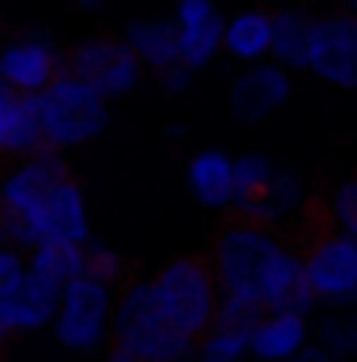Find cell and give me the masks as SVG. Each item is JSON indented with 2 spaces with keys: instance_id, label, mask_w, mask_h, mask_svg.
I'll return each instance as SVG.
<instances>
[{
  "instance_id": "1",
  "label": "cell",
  "mask_w": 357,
  "mask_h": 362,
  "mask_svg": "<svg viewBox=\"0 0 357 362\" xmlns=\"http://www.w3.org/2000/svg\"><path fill=\"white\" fill-rule=\"evenodd\" d=\"M206 257L227 299L257 303L261 312H307L311 316L315 295L307 286L303 245L286 240L277 228L231 215L219 223Z\"/></svg>"
},
{
  "instance_id": "2",
  "label": "cell",
  "mask_w": 357,
  "mask_h": 362,
  "mask_svg": "<svg viewBox=\"0 0 357 362\" xmlns=\"http://www.w3.org/2000/svg\"><path fill=\"white\" fill-rule=\"evenodd\" d=\"M139 362H189L198 341L164 312L152 278H126L114 303V346Z\"/></svg>"
},
{
  "instance_id": "3",
  "label": "cell",
  "mask_w": 357,
  "mask_h": 362,
  "mask_svg": "<svg viewBox=\"0 0 357 362\" xmlns=\"http://www.w3.org/2000/svg\"><path fill=\"white\" fill-rule=\"evenodd\" d=\"M34 110H38L47 148H55L63 156L97 144L109 127V101L97 93V85H89L85 76H76L68 68L34 97Z\"/></svg>"
},
{
  "instance_id": "4",
  "label": "cell",
  "mask_w": 357,
  "mask_h": 362,
  "mask_svg": "<svg viewBox=\"0 0 357 362\" xmlns=\"http://www.w3.org/2000/svg\"><path fill=\"white\" fill-rule=\"evenodd\" d=\"M307 219L311 228L298 245L315 303H357V236L328 223L324 202H307Z\"/></svg>"
},
{
  "instance_id": "5",
  "label": "cell",
  "mask_w": 357,
  "mask_h": 362,
  "mask_svg": "<svg viewBox=\"0 0 357 362\" xmlns=\"http://www.w3.org/2000/svg\"><path fill=\"white\" fill-rule=\"evenodd\" d=\"M152 286H156L164 312L177 320V329H185L193 341L214 329L223 291H219L210 257H198V253L173 257V262H164L160 270L152 274Z\"/></svg>"
},
{
  "instance_id": "6",
  "label": "cell",
  "mask_w": 357,
  "mask_h": 362,
  "mask_svg": "<svg viewBox=\"0 0 357 362\" xmlns=\"http://www.w3.org/2000/svg\"><path fill=\"white\" fill-rule=\"evenodd\" d=\"M114 303H118V286L101 282V278H76L72 286H63L59 299V316L51 325L55 346H63L68 354H101L114 346Z\"/></svg>"
},
{
  "instance_id": "7",
  "label": "cell",
  "mask_w": 357,
  "mask_h": 362,
  "mask_svg": "<svg viewBox=\"0 0 357 362\" xmlns=\"http://www.w3.org/2000/svg\"><path fill=\"white\" fill-rule=\"evenodd\" d=\"M68 68V51L47 30H8L0 34V81L17 97H38Z\"/></svg>"
},
{
  "instance_id": "8",
  "label": "cell",
  "mask_w": 357,
  "mask_h": 362,
  "mask_svg": "<svg viewBox=\"0 0 357 362\" xmlns=\"http://www.w3.org/2000/svg\"><path fill=\"white\" fill-rule=\"evenodd\" d=\"M324 85L357 93V17L345 13H324L315 17V38H311V68Z\"/></svg>"
},
{
  "instance_id": "9",
  "label": "cell",
  "mask_w": 357,
  "mask_h": 362,
  "mask_svg": "<svg viewBox=\"0 0 357 362\" xmlns=\"http://www.w3.org/2000/svg\"><path fill=\"white\" fill-rule=\"evenodd\" d=\"M63 177H72V169H68V156L55 148H42L21 160H0V206L30 215Z\"/></svg>"
},
{
  "instance_id": "10",
  "label": "cell",
  "mask_w": 357,
  "mask_h": 362,
  "mask_svg": "<svg viewBox=\"0 0 357 362\" xmlns=\"http://www.w3.org/2000/svg\"><path fill=\"white\" fill-rule=\"evenodd\" d=\"M290 72L282 68V64H248L236 81H231V89H227V105H231V118L240 122V127H257V122H269L286 101H290Z\"/></svg>"
},
{
  "instance_id": "11",
  "label": "cell",
  "mask_w": 357,
  "mask_h": 362,
  "mask_svg": "<svg viewBox=\"0 0 357 362\" xmlns=\"http://www.w3.org/2000/svg\"><path fill=\"white\" fill-rule=\"evenodd\" d=\"M34 228L42 240H72V245H89L92 223H89V194L76 177H63L34 211H30Z\"/></svg>"
},
{
  "instance_id": "12",
  "label": "cell",
  "mask_w": 357,
  "mask_h": 362,
  "mask_svg": "<svg viewBox=\"0 0 357 362\" xmlns=\"http://www.w3.org/2000/svg\"><path fill=\"white\" fill-rule=\"evenodd\" d=\"M185 185L198 206L206 211H231L236 206V156L219 148H202L185 165Z\"/></svg>"
},
{
  "instance_id": "13",
  "label": "cell",
  "mask_w": 357,
  "mask_h": 362,
  "mask_svg": "<svg viewBox=\"0 0 357 362\" xmlns=\"http://www.w3.org/2000/svg\"><path fill=\"white\" fill-rule=\"evenodd\" d=\"M122 42H126V51L156 76V72H164V68H173L181 64V30L177 21L169 17H135V21H126L122 25V34H118Z\"/></svg>"
},
{
  "instance_id": "14",
  "label": "cell",
  "mask_w": 357,
  "mask_h": 362,
  "mask_svg": "<svg viewBox=\"0 0 357 362\" xmlns=\"http://www.w3.org/2000/svg\"><path fill=\"white\" fill-rule=\"evenodd\" d=\"M248 337L257 362H294L311 341V320L307 312H265Z\"/></svg>"
},
{
  "instance_id": "15",
  "label": "cell",
  "mask_w": 357,
  "mask_h": 362,
  "mask_svg": "<svg viewBox=\"0 0 357 362\" xmlns=\"http://www.w3.org/2000/svg\"><path fill=\"white\" fill-rule=\"evenodd\" d=\"M59 299H63V286H55L51 278H42V274H34V270L25 274V282L4 299V303H8V316H13V329H17V337L51 329V325H55V316H59Z\"/></svg>"
},
{
  "instance_id": "16",
  "label": "cell",
  "mask_w": 357,
  "mask_h": 362,
  "mask_svg": "<svg viewBox=\"0 0 357 362\" xmlns=\"http://www.w3.org/2000/svg\"><path fill=\"white\" fill-rule=\"evenodd\" d=\"M223 51L236 64H265L273 59V8H244L227 17V34H223Z\"/></svg>"
},
{
  "instance_id": "17",
  "label": "cell",
  "mask_w": 357,
  "mask_h": 362,
  "mask_svg": "<svg viewBox=\"0 0 357 362\" xmlns=\"http://www.w3.org/2000/svg\"><path fill=\"white\" fill-rule=\"evenodd\" d=\"M311 38H315V17L307 8H277L273 13V64L286 72H307L311 68Z\"/></svg>"
},
{
  "instance_id": "18",
  "label": "cell",
  "mask_w": 357,
  "mask_h": 362,
  "mask_svg": "<svg viewBox=\"0 0 357 362\" xmlns=\"http://www.w3.org/2000/svg\"><path fill=\"white\" fill-rule=\"evenodd\" d=\"M30 270L51 278L55 286H72L76 278L89 274V245H72V240H38L30 253Z\"/></svg>"
},
{
  "instance_id": "19",
  "label": "cell",
  "mask_w": 357,
  "mask_h": 362,
  "mask_svg": "<svg viewBox=\"0 0 357 362\" xmlns=\"http://www.w3.org/2000/svg\"><path fill=\"white\" fill-rule=\"evenodd\" d=\"M122 59H126V42L122 38H109V34H92V38H80L76 47H68V72L85 76L89 85H97Z\"/></svg>"
},
{
  "instance_id": "20",
  "label": "cell",
  "mask_w": 357,
  "mask_h": 362,
  "mask_svg": "<svg viewBox=\"0 0 357 362\" xmlns=\"http://www.w3.org/2000/svg\"><path fill=\"white\" fill-rule=\"evenodd\" d=\"M273 177H277V165L269 160L265 152L236 156V206H231V215H248L265 198V189L273 185Z\"/></svg>"
},
{
  "instance_id": "21",
  "label": "cell",
  "mask_w": 357,
  "mask_h": 362,
  "mask_svg": "<svg viewBox=\"0 0 357 362\" xmlns=\"http://www.w3.org/2000/svg\"><path fill=\"white\" fill-rule=\"evenodd\" d=\"M223 34H227V17H210L202 25H189L181 30V64H189L193 72L210 68L219 55H223Z\"/></svg>"
},
{
  "instance_id": "22",
  "label": "cell",
  "mask_w": 357,
  "mask_h": 362,
  "mask_svg": "<svg viewBox=\"0 0 357 362\" xmlns=\"http://www.w3.org/2000/svg\"><path fill=\"white\" fill-rule=\"evenodd\" d=\"M248 354H253V337H248V329L214 325L210 333H202V337H198L193 362H244Z\"/></svg>"
},
{
  "instance_id": "23",
  "label": "cell",
  "mask_w": 357,
  "mask_h": 362,
  "mask_svg": "<svg viewBox=\"0 0 357 362\" xmlns=\"http://www.w3.org/2000/svg\"><path fill=\"white\" fill-rule=\"evenodd\" d=\"M324 211H328V223H332V228H341V232L357 236V177L341 181V185L328 194Z\"/></svg>"
},
{
  "instance_id": "24",
  "label": "cell",
  "mask_w": 357,
  "mask_h": 362,
  "mask_svg": "<svg viewBox=\"0 0 357 362\" xmlns=\"http://www.w3.org/2000/svg\"><path fill=\"white\" fill-rule=\"evenodd\" d=\"M38 240H42V236H38V228H34L30 215H21V211H4V206H0V245L30 253Z\"/></svg>"
},
{
  "instance_id": "25",
  "label": "cell",
  "mask_w": 357,
  "mask_h": 362,
  "mask_svg": "<svg viewBox=\"0 0 357 362\" xmlns=\"http://www.w3.org/2000/svg\"><path fill=\"white\" fill-rule=\"evenodd\" d=\"M89 274L92 278H101V282H109V286H122L131 274H126V262H122V253L118 249H109V245H101V240H89Z\"/></svg>"
},
{
  "instance_id": "26",
  "label": "cell",
  "mask_w": 357,
  "mask_h": 362,
  "mask_svg": "<svg viewBox=\"0 0 357 362\" xmlns=\"http://www.w3.org/2000/svg\"><path fill=\"white\" fill-rule=\"evenodd\" d=\"M25 274H30V257H25L21 249L0 245V299H8V295L25 282Z\"/></svg>"
},
{
  "instance_id": "27",
  "label": "cell",
  "mask_w": 357,
  "mask_h": 362,
  "mask_svg": "<svg viewBox=\"0 0 357 362\" xmlns=\"http://www.w3.org/2000/svg\"><path fill=\"white\" fill-rule=\"evenodd\" d=\"M261 316H265V312H261L257 303H244V299H227V295H223V303H219V320H214V325L248 329V333H253V325H257Z\"/></svg>"
},
{
  "instance_id": "28",
  "label": "cell",
  "mask_w": 357,
  "mask_h": 362,
  "mask_svg": "<svg viewBox=\"0 0 357 362\" xmlns=\"http://www.w3.org/2000/svg\"><path fill=\"white\" fill-rule=\"evenodd\" d=\"M210 17H219L214 0H177V4H173V21H177V30L202 25V21H210Z\"/></svg>"
},
{
  "instance_id": "29",
  "label": "cell",
  "mask_w": 357,
  "mask_h": 362,
  "mask_svg": "<svg viewBox=\"0 0 357 362\" xmlns=\"http://www.w3.org/2000/svg\"><path fill=\"white\" fill-rule=\"evenodd\" d=\"M193 76H198V72H193L189 64H173V68L156 72V85H160V89L169 93V97H181V93H189V89H193Z\"/></svg>"
},
{
  "instance_id": "30",
  "label": "cell",
  "mask_w": 357,
  "mask_h": 362,
  "mask_svg": "<svg viewBox=\"0 0 357 362\" xmlns=\"http://www.w3.org/2000/svg\"><path fill=\"white\" fill-rule=\"evenodd\" d=\"M17 101H21V97L0 81V135H4V127H8V118H13V110H17Z\"/></svg>"
},
{
  "instance_id": "31",
  "label": "cell",
  "mask_w": 357,
  "mask_h": 362,
  "mask_svg": "<svg viewBox=\"0 0 357 362\" xmlns=\"http://www.w3.org/2000/svg\"><path fill=\"white\" fill-rule=\"evenodd\" d=\"M8 341H17V329H13V316H8V303L0 299V350H4Z\"/></svg>"
},
{
  "instance_id": "32",
  "label": "cell",
  "mask_w": 357,
  "mask_h": 362,
  "mask_svg": "<svg viewBox=\"0 0 357 362\" xmlns=\"http://www.w3.org/2000/svg\"><path fill=\"white\" fill-rule=\"evenodd\" d=\"M76 4H80L85 13H105V8H109V4H118V0H76Z\"/></svg>"
},
{
  "instance_id": "33",
  "label": "cell",
  "mask_w": 357,
  "mask_h": 362,
  "mask_svg": "<svg viewBox=\"0 0 357 362\" xmlns=\"http://www.w3.org/2000/svg\"><path fill=\"white\" fill-rule=\"evenodd\" d=\"M164 135H169V139H185L189 127H185V122H164Z\"/></svg>"
},
{
  "instance_id": "34",
  "label": "cell",
  "mask_w": 357,
  "mask_h": 362,
  "mask_svg": "<svg viewBox=\"0 0 357 362\" xmlns=\"http://www.w3.org/2000/svg\"><path fill=\"white\" fill-rule=\"evenodd\" d=\"M105 362H139V358H131V354H122V350H105Z\"/></svg>"
}]
</instances>
